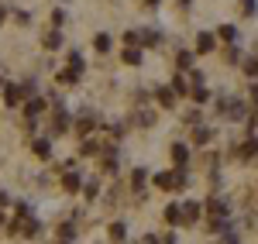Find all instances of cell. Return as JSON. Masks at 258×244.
<instances>
[{
	"label": "cell",
	"mask_w": 258,
	"mask_h": 244,
	"mask_svg": "<svg viewBox=\"0 0 258 244\" xmlns=\"http://www.w3.org/2000/svg\"><path fill=\"white\" fill-rule=\"evenodd\" d=\"M62 186H66L69 193H80V189H83V176L76 172V169H73V162L62 165Z\"/></svg>",
	"instance_id": "obj_1"
},
{
	"label": "cell",
	"mask_w": 258,
	"mask_h": 244,
	"mask_svg": "<svg viewBox=\"0 0 258 244\" xmlns=\"http://www.w3.org/2000/svg\"><path fill=\"white\" fill-rule=\"evenodd\" d=\"M4 100L11 103V107H18V103L24 100V90H21L18 83H7V86H4Z\"/></svg>",
	"instance_id": "obj_2"
},
{
	"label": "cell",
	"mask_w": 258,
	"mask_h": 244,
	"mask_svg": "<svg viewBox=\"0 0 258 244\" xmlns=\"http://www.w3.org/2000/svg\"><path fill=\"white\" fill-rule=\"evenodd\" d=\"M155 100H159L162 107H169V110H172V107H176V90H169V86H159V90H155Z\"/></svg>",
	"instance_id": "obj_3"
},
{
	"label": "cell",
	"mask_w": 258,
	"mask_h": 244,
	"mask_svg": "<svg viewBox=\"0 0 258 244\" xmlns=\"http://www.w3.org/2000/svg\"><path fill=\"white\" fill-rule=\"evenodd\" d=\"M200 213H203V206H200V203H193V200H189V203H182V220H186V224L200 220Z\"/></svg>",
	"instance_id": "obj_4"
},
{
	"label": "cell",
	"mask_w": 258,
	"mask_h": 244,
	"mask_svg": "<svg viewBox=\"0 0 258 244\" xmlns=\"http://www.w3.org/2000/svg\"><path fill=\"white\" fill-rule=\"evenodd\" d=\"M165 220H169L172 227L186 224V220H182V206H179V203H169V206H165Z\"/></svg>",
	"instance_id": "obj_5"
},
{
	"label": "cell",
	"mask_w": 258,
	"mask_h": 244,
	"mask_svg": "<svg viewBox=\"0 0 258 244\" xmlns=\"http://www.w3.org/2000/svg\"><path fill=\"white\" fill-rule=\"evenodd\" d=\"M93 127H97V117H93V114H83L80 121H76V131H80L83 138H86V134H90Z\"/></svg>",
	"instance_id": "obj_6"
},
{
	"label": "cell",
	"mask_w": 258,
	"mask_h": 244,
	"mask_svg": "<svg viewBox=\"0 0 258 244\" xmlns=\"http://www.w3.org/2000/svg\"><path fill=\"white\" fill-rule=\"evenodd\" d=\"M31 151H35L38 158H48V155H52V144L45 141V138H31Z\"/></svg>",
	"instance_id": "obj_7"
},
{
	"label": "cell",
	"mask_w": 258,
	"mask_h": 244,
	"mask_svg": "<svg viewBox=\"0 0 258 244\" xmlns=\"http://www.w3.org/2000/svg\"><path fill=\"white\" fill-rule=\"evenodd\" d=\"M207 213H210L214 220H224V213H227V206H224V200H217V196H214V200L207 203Z\"/></svg>",
	"instance_id": "obj_8"
},
{
	"label": "cell",
	"mask_w": 258,
	"mask_h": 244,
	"mask_svg": "<svg viewBox=\"0 0 258 244\" xmlns=\"http://www.w3.org/2000/svg\"><path fill=\"white\" fill-rule=\"evenodd\" d=\"M145 183H148V172H145V169H135V176H131V189H135V193H145Z\"/></svg>",
	"instance_id": "obj_9"
},
{
	"label": "cell",
	"mask_w": 258,
	"mask_h": 244,
	"mask_svg": "<svg viewBox=\"0 0 258 244\" xmlns=\"http://www.w3.org/2000/svg\"><path fill=\"white\" fill-rule=\"evenodd\" d=\"M227 117H231V121H244V103L241 100H227Z\"/></svg>",
	"instance_id": "obj_10"
},
{
	"label": "cell",
	"mask_w": 258,
	"mask_h": 244,
	"mask_svg": "<svg viewBox=\"0 0 258 244\" xmlns=\"http://www.w3.org/2000/svg\"><path fill=\"white\" fill-rule=\"evenodd\" d=\"M41 110H45V103H41L38 97H31V100L24 103V114H28V117H31V121H35V117H38Z\"/></svg>",
	"instance_id": "obj_11"
},
{
	"label": "cell",
	"mask_w": 258,
	"mask_h": 244,
	"mask_svg": "<svg viewBox=\"0 0 258 244\" xmlns=\"http://www.w3.org/2000/svg\"><path fill=\"white\" fill-rule=\"evenodd\" d=\"M172 162H176V165L189 162V148H186V144H172Z\"/></svg>",
	"instance_id": "obj_12"
},
{
	"label": "cell",
	"mask_w": 258,
	"mask_h": 244,
	"mask_svg": "<svg viewBox=\"0 0 258 244\" xmlns=\"http://www.w3.org/2000/svg\"><path fill=\"white\" fill-rule=\"evenodd\" d=\"M155 186H159V189H176V179H172V172H159V176H155Z\"/></svg>",
	"instance_id": "obj_13"
},
{
	"label": "cell",
	"mask_w": 258,
	"mask_h": 244,
	"mask_svg": "<svg viewBox=\"0 0 258 244\" xmlns=\"http://www.w3.org/2000/svg\"><path fill=\"white\" fill-rule=\"evenodd\" d=\"M41 41H45V48H48V52H55V48L62 45V35H59V31H48Z\"/></svg>",
	"instance_id": "obj_14"
},
{
	"label": "cell",
	"mask_w": 258,
	"mask_h": 244,
	"mask_svg": "<svg viewBox=\"0 0 258 244\" xmlns=\"http://www.w3.org/2000/svg\"><path fill=\"white\" fill-rule=\"evenodd\" d=\"M197 48L200 52H214V35H207V31L197 35Z\"/></svg>",
	"instance_id": "obj_15"
},
{
	"label": "cell",
	"mask_w": 258,
	"mask_h": 244,
	"mask_svg": "<svg viewBox=\"0 0 258 244\" xmlns=\"http://www.w3.org/2000/svg\"><path fill=\"white\" fill-rule=\"evenodd\" d=\"M124 62H127V65H141V52L135 48V45H127V48H124Z\"/></svg>",
	"instance_id": "obj_16"
},
{
	"label": "cell",
	"mask_w": 258,
	"mask_h": 244,
	"mask_svg": "<svg viewBox=\"0 0 258 244\" xmlns=\"http://www.w3.org/2000/svg\"><path fill=\"white\" fill-rule=\"evenodd\" d=\"M69 69H73L76 76H83V69H86V62H83V55H80V52H73V55H69Z\"/></svg>",
	"instance_id": "obj_17"
},
{
	"label": "cell",
	"mask_w": 258,
	"mask_h": 244,
	"mask_svg": "<svg viewBox=\"0 0 258 244\" xmlns=\"http://www.w3.org/2000/svg\"><path fill=\"white\" fill-rule=\"evenodd\" d=\"M189 83H193V79H186V76H176V79H172V90H176V93H193V86H189Z\"/></svg>",
	"instance_id": "obj_18"
},
{
	"label": "cell",
	"mask_w": 258,
	"mask_h": 244,
	"mask_svg": "<svg viewBox=\"0 0 258 244\" xmlns=\"http://www.w3.org/2000/svg\"><path fill=\"white\" fill-rule=\"evenodd\" d=\"M52 127H55V131H66V127H69V114H66V110H55V121H52Z\"/></svg>",
	"instance_id": "obj_19"
},
{
	"label": "cell",
	"mask_w": 258,
	"mask_h": 244,
	"mask_svg": "<svg viewBox=\"0 0 258 244\" xmlns=\"http://www.w3.org/2000/svg\"><path fill=\"white\" fill-rule=\"evenodd\" d=\"M159 41H162L159 31H152V28H145V31H141V45H159Z\"/></svg>",
	"instance_id": "obj_20"
},
{
	"label": "cell",
	"mask_w": 258,
	"mask_h": 244,
	"mask_svg": "<svg viewBox=\"0 0 258 244\" xmlns=\"http://www.w3.org/2000/svg\"><path fill=\"white\" fill-rule=\"evenodd\" d=\"M103 172H117V155H114V151L103 155Z\"/></svg>",
	"instance_id": "obj_21"
},
{
	"label": "cell",
	"mask_w": 258,
	"mask_h": 244,
	"mask_svg": "<svg viewBox=\"0 0 258 244\" xmlns=\"http://www.w3.org/2000/svg\"><path fill=\"white\" fill-rule=\"evenodd\" d=\"M234 35H238V31H234L231 24H224V28H217V38H220V41H234Z\"/></svg>",
	"instance_id": "obj_22"
},
{
	"label": "cell",
	"mask_w": 258,
	"mask_h": 244,
	"mask_svg": "<svg viewBox=\"0 0 258 244\" xmlns=\"http://www.w3.org/2000/svg\"><path fill=\"white\" fill-rule=\"evenodd\" d=\"M93 45H97V52H110V35H97Z\"/></svg>",
	"instance_id": "obj_23"
},
{
	"label": "cell",
	"mask_w": 258,
	"mask_h": 244,
	"mask_svg": "<svg viewBox=\"0 0 258 244\" xmlns=\"http://www.w3.org/2000/svg\"><path fill=\"white\" fill-rule=\"evenodd\" d=\"M179 69H182V72L193 69V55H189V52H179Z\"/></svg>",
	"instance_id": "obj_24"
},
{
	"label": "cell",
	"mask_w": 258,
	"mask_h": 244,
	"mask_svg": "<svg viewBox=\"0 0 258 244\" xmlns=\"http://www.w3.org/2000/svg\"><path fill=\"white\" fill-rule=\"evenodd\" d=\"M189 97H193V100H197V103H203V100H207V97H210V93H207V86H200V83H197Z\"/></svg>",
	"instance_id": "obj_25"
},
{
	"label": "cell",
	"mask_w": 258,
	"mask_h": 244,
	"mask_svg": "<svg viewBox=\"0 0 258 244\" xmlns=\"http://www.w3.org/2000/svg\"><path fill=\"white\" fill-rule=\"evenodd\" d=\"M241 155H244V158H255V155H258V141H244Z\"/></svg>",
	"instance_id": "obj_26"
},
{
	"label": "cell",
	"mask_w": 258,
	"mask_h": 244,
	"mask_svg": "<svg viewBox=\"0 0 258 244\" xmlns=\"http://www.w3.org/2000/svg\"><path fill=\"white\" fill-rule=\"evenodd\" d=\"M138 124L152 127V124H155V114H152V110H138Z\"/></svg>",
	"instance_id": "obj_27"
},
{
	"label": "cell",
	"mask_w": 258,
	"mask_h": 244,
	"mask_svg": "<svg viewBox=\"0 0 258 244\" xmlns=\"http://www.w3.org/2000/svg\"><path fill=\"white\" fill-rule=\"evenodd\" d=\"M241 69H244L248 76H258V59H244V62H241Z\"/></svg>",
	"instance_id": "obj_28"
},
{
	"label": "cell",
	"mask_w": 258,
	"mask_h": 244,
	"mask_svg": "<svg viewBox=\"0 0 258 244\" xmlns=\"http://www.w3.org/2000/svg\"><path fill=\"white\" fill-rule=\"evenodd\" d=\"M80 151H83V155H97L100 144H97V141H83V144H80Z\"/></svg>",
	"instance_id": "obj_29"
},
{
	"label": "cell",
	"mask_w": 258,
	"mask_h": 244,
	"mask_svg": "<svg viewBox=\"0 0 258 244\" xmlns=\"http://www.w3.org/2000/svg\"><path fill=\"white\" fill-rule=\"evenodd\" d=\"M83 196H86V200H93V196H97V183H93V179H90V183H83Z\"/></svg>",
	"instance_id": "obj_30"
},
{
	"label": "cell",
	"mask_w": 258,
	"mask_h": 244,
	"mask_svg": "<svg viewBox=\"0 0 258 244\" xmlns=\"http://www.w3.org/2000/svg\"><path fill=\"white\" fill-rule=\"evenodd\" d=\"M76 79H80V76H76L73 69H66V72H59V83H66V86H69V83H76Z\"/></svg>",
	"instance_id": "obj_31"
},
{
	"label": "cell",
	"mask_w": 258,
	"mask_h": 244,
	"mask_svg": "<svg viewBox=\"0 0 258 244\" xmlns=\"http://www.w3.org/2000/svg\"><path fill=\"white\" fill-rule=\"evenodd\" d=\"M110 237L114 241H124V224H110Z\"/></svg>",
	"instance_id": "obj_32"
},
{
	"label": "cell",
	"mask_w": 258,
	"mask_h": 244,
	"mask_svg": "<svg viewBox=\"0 0 258 244\" xmlns=\"http://www.w3.org/2000/svg\"><path fill=\"white\" fill-rule=\"evenodd\" d=\"M255 11H258L255 0H241V14H255Z\"/></svg>",
	"instance_id": "obj_33"
},
{
	"label": "cell",
	"mask_w": 258,
	"mask_h": 244,
	"mask_svg": "<svg viewBox=\"0 0 258 244\" xmlns=\"http://www.w3.org/2000/svg\"><path fill=\"white\" fill-rule=\"evenodd\" d=\"M210 138H214V134H210L207 127H200V131H197V141H200V144H207V141H210Z\"/></svg>",
	"instance_id": "obj_34"
},
{
	"label": "cell",
	"mask_w": 258,
	"mask_h": 244,
	"mask_svg": "<svg viewBox=\"0 0 258 244\" xmlns=\"http://www.w3.org/2000/svg\"><path fill=\"white\" fill-rule=\"evenodd\" d=\"M124 41H127V45H138V41H141V31H127V35H124Z\"/></svg>",
	"instance_id": "obj_35"
},
{
	"label": "cell",
	"mask_w": 258,
	"mask_h": 244,
	"mask_svg": "<svg viewBox=\"0 0 258 244\" xmlns=\"http://www.w3.org/2000/svg\"><path fill=\"white\" fill-rule=\"evenodd\" d=\"M227 62H241V52H238V48H227Z\"/></svg>",
	"instance_id": "obj_36"
},
{
	"label": "cell",
	"mask_w": 258,
	"mask_h": 244,
	"mask_svg": "<svg viewBox=\"0 0 258 244\" xmlns=\"http://www.w3.org/2000/svg\"><path fill=\"white\" fill-rule=\"evenodd\" d=\"M162 244H176V237H172V234H169V237H162Z\"/></svg>",
	"instance_id": "obj_37"
},
{
	"label": "cell",
	"mask_w": 258,
	"mask_h": 244,
	"mask_svg": "<svg viewBox=\"0 0 258 244\" xmlns=\"http://www.w3.org/2000/svg\"><path fill=\"white\" fill-rule=\"evenodd\" d=\"M4 227H7V217H4V213H0V230H4Z\"/></svg>",
	"instance_id": "obj_38"
},
{
	"label": "cell",
	"mask_w": 258,
	"mask_h": 244,
	"mask_svg": "<svg viewBox=\"0 0 258 244\" xmlns=\"http://www.w3.org/2000/svg\"><path fill=\"white\" fill-rule=\"evenodd\" d=\"M145 4H148V7H159V0H145Z\"/></svg>",
	"instance_id": "obj_39"
},
{
	"label": "cell",
	"mask_w": 258,
	"mask_h": 244,
	"mask_svg": "<svg viewBox=\"0 0 258 244\" xmlns=\"http://www.w3.org/2000/svg\"><path fill=\"white\" fill-rule=\"evenodd\" d=\"M4 14H7V11H4V4H0V24H4Z\"/></svg>",
	"instance_id": "obj_40"
},
{
	"label": "cell",
	"mask_w": 258,
	"mask_h": 244,
	"mask_svg": "<svg viewBox=\"0 0 258 244\" xmlns=\"http://www.w3.org/2000/svg\"><path fill=\"white\" fill-rule=\"evenodd\" d=\"M59 244H69V241H59Z\"/></svg>",
	"instance_id": "obj_41"
},
{
	"label": "cell",
	"mask_w": 258,
	"mask_h": 244,
	"mask_svg": "<svg viewBox=\"0 0 258 244\" xmlns=\"http://www.w3.org/2000/svg\"><path fill=\"white\" fill-rule=\"evenodd\" d=\"M0 86H7V83H0Z\"/></svg>",
	"instance_id": "obj_42"
},
{
	"label": "cell",
	"mask_w": 258,
	"mask_h": 244,
	"mask_svg": "<svg viewBox=\"0 0 258 244\" xmlns=\"http://www.w3.org/2000/svg\"><path fill=\"white\" fill-rule=\"evenodd\" d=\"M227 244H234V241H227Z\"/></svg>",
	"instance_id": "obj_43"
}]
</instances>
